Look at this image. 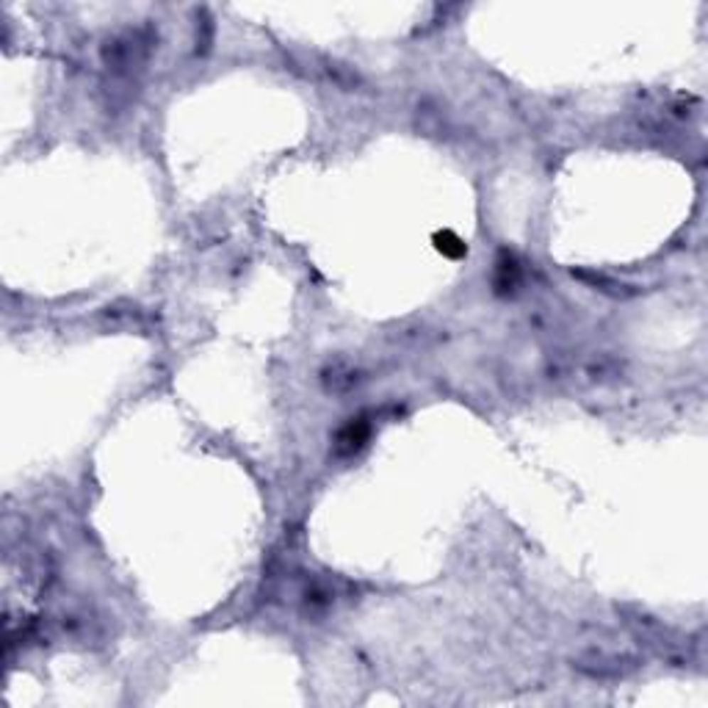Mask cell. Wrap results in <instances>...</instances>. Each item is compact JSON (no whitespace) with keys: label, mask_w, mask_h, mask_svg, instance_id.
<instances>
[{"label":"cell","mask_w":708,"mask_h":708,"mask_svg":"<svg viewBox=\"0 0 708 708\" xmlns=\"http://www.w3.org/2000/svg\"><path fill=\"white\" fill-rule=\"evenodd\" d=\"M371 437V424L365 418H352L343 429L338 431V454H357Z\"/></svg>","instance_id":"6da1fadb"},{"label":"cell","mask_w":708,"mask_h":708,"mask_svg":"<svg viewBox=\"0 0 708 708\" xmlns=\"http://www.w3.org/2000/svg\"><path fill=\"white\" fill-rule=\"evenodd\" d=\"M515 282H517V263L509 257V260H498V269H495V288L506 294V291H512L515 288Z\"/></svg>","instance_id":"7a4b0ae2"},{"label":"cell","mask_w":708,"mask_h":708,"mask_svg":"<svg viewBox=\"0 0 708 708\" xmlns=\"http://www.w3.org/2000/svg\"><path fill=\"white\" fill-rule=\"evenodd\" d=\"M437 241H440V244H437V247H440V252L451 254V257H462V254L468 252V250H465V244L456 238L454 232H449V230H446V232H437Z\"/></svg>","instance_id":"3957f363"}]
</instances>
